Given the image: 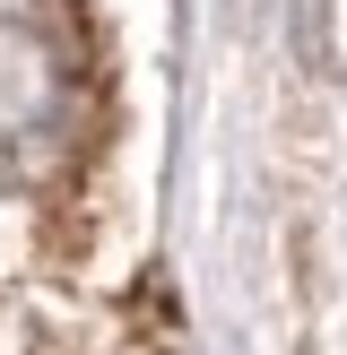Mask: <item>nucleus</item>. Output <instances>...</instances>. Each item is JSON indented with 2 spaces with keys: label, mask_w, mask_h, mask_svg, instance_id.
Returning a JSON list of instances; mask_svg holds the SVG:
<instances>
[]
</instances>
